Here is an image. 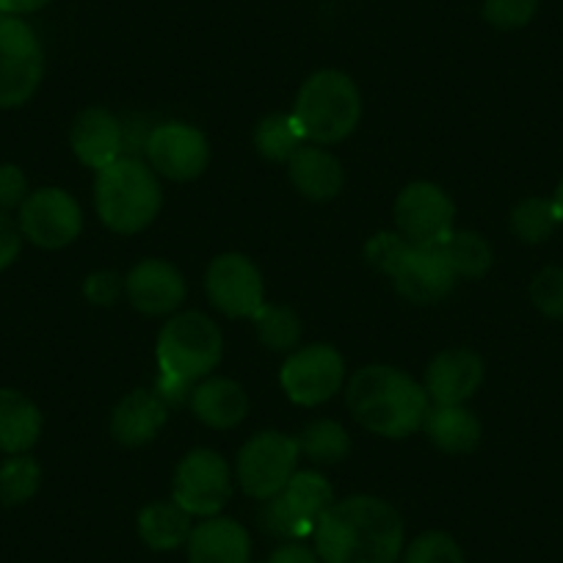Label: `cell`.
<instances>
[{
  "instance_id": "1",
  "label": "cell",
  "mask_w": 563,
  "mask_h": 563,
  "mask_svg": "<svg viewBox=\"0 0 563 563\" xmlns=\"http://www.w3.org/2000/svg\"><path fill=\"white\" fill-rule=\"evenodd\" d=\"M323 563H398L406 547L404 517L376 495L334 500L312 530Z\"/></svg>"
},
{
  "instance_id": "2",
  "label": "cell",
  "mask_w": 563,
  "mask_h": 563,
  "mask_svg": "<svg viewBox=\"0 0 563 563\" xmlns=\"http://www.w3.org/2000/svg\"><path fill=\"white\" fill-rule=\"evenodd\" d=\"M345 404L365 431L384 440H406L422 429L431 398L400 367L365 365L345 384Z\"/></svg>"
},
{
  "instance_id": "3",
  "label": "cell",
  "mask_w": 563,
  "mask_h": 563,
  "mask_svg": "<svg viewBox=\"0 0 563 563\" xmlns=\"http://www.w3.org/2000/svg\"><path fill=\"white\" fill-rule=\"evenodd\" d=\"M365 260L393 279L406 301L420 307L440 305L456 285V274L437 246H415L400 232H378L367 241Z\"/></svg>"
},
{
  "instance_id": "4",
  "label": "cell",
  "mask_w": 563,
  "mask_h": 563,
  "mask_svg": "<svg viewBox=\"0 0 563 563\" xmlns=\"http://www.w3.org/2000/svg\"><path fill=\"white\" fill-rule=\"evenodd\" d=\"M95 208L102 224L117 235L144 232L164 208V188L147 161L122 155L97 172Z\"/></svg>"
},
{
  "instance_id": "5",
  "label": "cell",
  "mask_w": 563,
  "mask_h": 563,
  "mask_svg": "<svg viewBox=\"0 0 563 563\" xmlns=\"http://www.w3.org/2000/svg\"><path fill=\"white\" fill-rule=\"evenodd\" d=\"M310 144L332 147L349 139L362 119V95L340 69H318L301 84L290 111Z\"/></svg>"
},
{
  "instance_id": "6",
  "label": "cell",
  "mask_w": 563,
  "mask_h": 563,
  "mask_svg": "<svg viewBox=\"0 0 563 563\" xmlns=\"http://www.w3.org/2000/svg\"><path fill=\"white\" fill-rule=\"evenodd\" d=\"M224 356V338L213 318L205 312L188 310L175 312L155 343V360L164 376L183 378V382H202L219 367Z\"/></svg>"
},
{
  "instance_id": "7",
  "label": "cell",
  "mask_w": 563,
  "mask_h": 563,
  "mask_svg": "<svg viewBox=\"0 0 563 563\" xmlns=\"http://www.w3.org/2000/svg\"><path fill=\"white\" fill-rule=\"evenodd\" d=\"M334 503V489L318 470H296L288 486L260 503V525L282 541H305Z\"/></svg>"
},
{
  "instance_id": "8",
  "label": "cell",
  "mask_w": 563,
  "mask_h": 563,
  "mask_svg": "<svg viewBox=\"0 0 563 563\" xmlns=\"http://www.w3.org/2000/svg\"><path fill=\"white\" fill-rule=\"evenodd\" d=\"M299 442L282 431H260L238 451V486L252 500L265 503L279 495L299 470Z\"/></svg>"
},
{
  "instance_id": "9",
  "label": "cell",
  "mask_w": 563,
  "mask_h": 563,
  "mask_svg": "<svg viewBox=\"0 0 563 563\" xmlns=\"http://www.w3.org/2000/svg\"><path fill=\"white\" fill-rule=\"evenodd\" d=\"M45 75V51L36 31L14 14H0V108H20Z\"/></svg>"
},
{
  "instance_id": "10",
  "label": "cell",
  "mask_w": 563,
  "mask_h": 563,
  "mask_svg": "<svg viewBox=\"0 0 563 563\" xmlns=\"http://www.w3.org/2000/svg\"><path fill=\"white\" fill-rule=\"evenodd\" d=\"M232 497V470L219 451L194 448L172 478V500L194 519L219 517Z\"/></svg>"
},
{
  "instance_id": "11",
  "label": "cell",
  "mask_w": 563,
  "mask_h": 563,
  "mask_svg": "<svg viewBox=\"0 0 563 563\" xmlns=\"http://www.w3.org/2000/svg\"><path fill=\"white\" fill-rule=\"evenodd\" d=\"M282 393L296 406L316 409L345 387V360L334 345L312 343L290 351L279 371Z\"/></svg>"
},
{
  "instance_id": "12",
  "label": "cell",
  "mask_w": 563,
  "mask_h": 563,
  "mask_svg": "<svg viewBox=\"0 0 563 563\" xmlns=\"http://www.w3.org/2000/svg\"><path fill=\"white\" fill-rule=\"evenodd\" d=\"M395 232L415 246H440L456 230V205L437 183L415 180L395 197Z\"/></svg>"
},
{
  "instance_id": "13",
  "label": "cell",
  "mask_w": 563,
  "mask_h": 563,
  "mask_svg": "<svg viewBox=\"0 0 563 563\" xmlns=\"http://www.w3.org/2000/svg\"><path fill=\"white\" fill-rule=\"evenodd\" d=\"M144 155L155 175L172 183L197 180L210 166L208 135L188 122L155 124L144 144Z\"/></svg>"
},
{
  "instance_id": "14",
  "label": "cell",
  "mask_w": 563,
  "mask_h": 563,
  "mask_svg": "<svg viewBox=\"0 0 563 563\" xmlns=\"http://www.w3.org/2000/svg\"><path fill=\"white\" fill-rule=\"evenodd\" d=\"M20 232L40 249H64L84 232V210L64 188H36L20 205Z\"/></svg>"
},
{
  "instance_id": "15",
  "label": "cell",
  "mask_w": 563,
  "mask_h": 563,
  "mask_svg": "<svg viewBox=\"0 0 563 563\" xmlns=\"http://www.w3.org/2000/svg\"><path fill=\"white\" fill-rule=\"evenodd\" d=\"M205 290L210 305L227 318L252 321L265 305V282L254 260L241 252H224L210 260L205 274Z\"/></svg>"
},
{
  "instance_id": "16",
  "label": "cell",
  "mask_w": 563,
  "mask_h": 563,
  "mask_svg": "<svg viewBox=\"0 0 563 563\" xmlns=\"http://www.w3.org/2000/svg\"><path fill=\"white\" fill-rule=\"evenodd\" d=\"M124 294L133 310L150 318L175 316L186 301V276L169 260H139L124 276Z\"/></svg>"
},
{
  "instance_id": "17",
  "label": "cell",
  "mask_w": 563,
  "mask_h": 563,
  "mask_svg": "<svg viewBox=\"0 0 563 563\" xmlns=\"http://www.w3.org/2000/svg\"><path fill=\"white\" fill-rule=\"evenodd\" d=\"M69 147L86 169H106L124 155V124L102 106L84 108L69 130Z\"/></svg>"
},
{
  "instance_id": "18",
  "label": "cell",
  "mask_w": 563,
  "mask_h": 563,
  "mask_svg": "<svg viewBox=\"0 0 563 563\" xmlns=\"http://www.w3.org/2000/svg\"><path fill=\"white\" fill-rule=\"evenodd\" d=\"M486 376L484 360L473 349H445L429 362L422 387L431 404H467Z\"/></svg>"
},
{
  "instance_id": "19",
  "label": "cell",
  "mask_w": 563,
  "mask_h": 563,
  "mask_svg": "<svg viewBox=\"0 0 563 563\" xmlns=\"http://www.w3.org/2000/svg\"><path fill=\"white\" fill-rule=\"evenodd\" d=\"M169 420V404L155 389H133L111 411V437L122 448L150 445Z\"/></svg>"
},
{
  "instance_id": "20",
  "label": "cell",
  "mask_w": 563,
  "mask_h": 563,
  "mask_svg": "<svg viewBox=\"0 0 563 563\" xmlns=\"http://www.w3.org/2000/svg\"><path fill=\"white\" fill-rule=\"evenodd\" d=\"M188 563H252V536L230 517H210L194 525L186 541Z\"/></svg>"
},
{
  "instance_id": "21",
  "label": "cell",
  "mask_w": 563,
  "mask_h": 563,
  "mask_svg": "<svg viewBox=\"0 0 563 563\" xmlns=\"http://www.w3.org/2000/svg\"><path fill=\"white\" fill-rule=\"evenodd\" d=\"M288 175L296 191L310 202H332L345 188V169L321 144H301L288 161Z\"/></svg>"
},
{
  "instance_id": "22",
  "label": "cell",
  "mask_w": 563,
  "mask_h": 563,
  "mask_svg": "<svg viewBox=\"0 0 563 563\" xmlns=\"http://www.w3.org/2000/svg\"><path fill=\"white\" fill-rule=\"evenodd\" d=\"M191 411L202 426L216 431H230L241 426L249 415V395L235 378L208 376L194 384Z\"/></svg>"
},
{
  "instance_id": "23",
  "label": "cell",
  "mask_w": 563,
  "mask_h": 563,
  "mask_svg": "<svg viewBox=\"0 0 563 563\" xmlns=\"http://www.w3.org/2000/svg\"><path fill=\"white\" fill-rule=\"evenodd\" d=\"M422 431L434 448L451 456H467L481 445L484 426L467 404H431Z\"/></svg>"
},
{
  "instance_id": "24",
  "label": "cell",
  "mask_w": 563,
  "mask_h": 563,
  "mask_svg": "<svg viewBox=\"0 0 563 563\" xmlns=\"http://www.w3.org/2000/svg\"><path fill=\"white\" fill-rule=\"evenodd\" d=\"M42 437V411L29 395L0 387V451L7 456L29 453Z\"/></svg>"
},
{
  "instance_id": "25",
  "label": "cell",
  "mask_w": 563,
  "mask_h": 563,
  "mask_svg": "<svg viewBox=\"0 0 563 563\" xmlns=\"http://www.w3.org/2000/svg\"><path fill=\"white\" fill-rule=\"evenodd\" d=\"M135 530L144 547L153 552H172L186 547L194 530V517L183 511L175 500H158L141 508Z\"/></svg>"
},
{
  "instance_id": "26",
  "label": "cell",
  "mask_w": 563,
  "mask_h": 563,
  "mask_svg": "<svg viewBox=\"0 0 563 563\" xmlns=\"http://www.w3.org/2000/svg\"><path fill=\"white\" fill-rule=\"evenodd\" d=\"M437 249L448 260L456 279L459 276H464V279H481V276L489 274L492 263H495L492 243L481 232L473 230H453Z\"/></svg>"
},
{
  "instance_id": "27",
  "label": "cell",
  "mask_w": 563,
  "mask_h": 563,
  "mask_svg": "<svg viewBox=\"0 0 563 563\" xmlns=\"http://www.w3.org/2000/svg\"><path fill=\"white\" fill-rule=\"evenodd\" d=\"M301 144L307 139L294 113H268L254 128V150L271 164H288Z\"/></svg>"
},
{
  "instance_id": "28",
  "label": "cell",
  "mask_w": 563,
  "mask_h": 563,
  "mask_svg": "<svg viewBox=\"0 0 563 563\" xmlns=\"http://www.w3.org/2000/svg\"><path fill=\"white\" fill-rule=\"evenodd\" d=\"M296 442H299L301 456L310 459L316 467H332V464H340L351 453L349 431L338 420H329V417L307 422L305 431L296 437Z\"/></svg>"
},
{
  "instance_id": "29",
  "label": "cell",
  "mask_w": 563,
  "mask_h": 563,
  "mask_svg": "<svg viewBox=\"0 0 563 563\" xmlns=\"http://www.w3.org/2000/svg\"><path fill=\"white\" fill-rule=\"evenodd\" d=\"M254 329H257V340L268 351L276 354H290L299 349L301 334H305V323H301L299 312L294 307L285 305H263V310L252 318Z\"/></svg>"
},
{
  "instance_id": "30",
  "label": "cell",
  "mask_w": 563,
  "mask_h": 563,
  "mask_svg": "<svg viewBox=\"0 0 563 563\" xmlns=\"http://www.w3.org/2000/svg\"><path fill=\"white\" fill-rule=\"evenodd\" d=\"M558 224H563V221L552 197H528L511 210V232L528 246H539V243L550 241L555 235Z\"/></svg>"
},
{
  "instance_id": "31",
  "label": "cell",
  "mask_w": 563,
  "mask_h": 563,
  "mask_svg": "<svg viewBox=\"0 0 563 563\" xmlns=\"http://www.w3.org/2000/svg\"><path fill=\"white\" fill-rule=\"evenodd\" d=\"M42 467L29 453L9 456L0 464V506H23L40 492Z\"/></svg>"
},
{
  "instance_id": "32",
  "label": "cell",
  "mask_w": 563,
  "mask_h": 563,
  "mask_svg": "<svg viewBox=\"0 0 563 563\" xmlns=\"http://www.w3.org/2000/svg\"><path fill=\"white\" fill-rule=\"evenodd\" d=\"M398 563H467L459 541L445 530H426L404 547Z\"/></svg>"
},
{
  "instance_id": "33",
  "label": "cell",
  "mask_w": 563,
  "mask_h": 563,
  "mask_svg": "<svg viewBox=\"0 0 563 563\" xmlns=\"http://www.w3.org/2000/svg\"><path fill=\"white\" fill-rule=\"evenodd\" d=\"M530 301L550 321H563V265H547L530 282Z\"/></svg>"
},
{
  "instance_id": "34",
  "label": "cell",
  "mask_w": 563,
  "mask_h": 563,
  "mask_svg": "<svg viewBox=\"0 0 563 563\" xmlns=\"http://www.w3.org/2000/svg\"><path fill=\"white\" fill-rule=\"evenodd\" d=\"M539 12V0H484L486 23L497 31H519Z\"/></svg>"
},
{
  "instance_id": "35",
  "label": "cell",
  "mask_w": 563,
  "mask_h": 563,
  "mask_svg": "<svg viewBox=\"0 0 563 563\" xmlns=\"http://www.w3.org/2000/svg\"><path fill=\"white\" fill-rule=\"evenodd\" d=\"M124 290V279L117 271H95L86 276L84 296L95 307H113Z\"/></svg>"
},
{
  "instance_id": "36",
  "label": "cell",
  "mask_w": 563,
  "mask_h": 563,
  "mask_svg": "<svg viewBox=\"0 0 563 563\" xmlns=\"http://www.w3.org/2000/svg\"><path fill=\"white\" fill-rule=\"evenodd\" d=\"M29 199V180L14 164L0 166V213L20 208Z\"/></svg>"
},
{
  "instance_id": "37",
  "label": "cell",
  "mask_w": 563,
  "mask_h": 563,
  "mask_svg": "<svg viewBox=\"0 0 563 563\" xmlns=\"http://www.w3.org/2000/svg\"><path fill=\"white\" fill-rule=\"evenodd\" d=\"M20 249H23L20 224H14L9 216L0 213V271H7L20 257Z\"/></svg>"
},
{
  "instance_id": "38",
  "label": "cell",
  "mask_w": 563,
  "mask_h": 563,
  "mask_svg": "<svg viewBox=\"0 0 563 563\" xmlns=\"http://www.w3.org/2000/svg\"><path fill=\"white\" fill-rule=\"evenodd\" d=\"M265 563H323L318 558L316 547H307L305 541H285V544L276 547L271 552V558Z\"/></svg>"
},
{
  "instance_id": "39",
  "label": "cell",
  "mask_w": 563,
  "mask_h": 563,
  "mask_svg": "<svg viewBox=\"0 0 563 563\" xmlns=\"http://www.w3.org/2000/svg\"><path fill=\"white\" fill-rule=\"evenodd\" d=\"M155 393H158L169 406H177L183 404V400H191L194 384L183 382V378H175V376H164V373H161L158 382H155Z\"/></svg>"
},
{
  "instance_id": "40",
  "label": "cell",
  "mask_w": 563,
  "mask_h": 563,
  "mask_svg": "<svg viewBox=\"0 0 563 563\" xmlns=\"http://www.w3.org/2000/svg\"><path fill=\"white\" fill-rule=\"evenodd\" d=\"M51 0H0V14H14V18H23V14L40 12L42 7H47Z\"/></svg>"
},
{
  "instance_id": "41",
  "label": "cell",
  "mask_w": 563,
  "mask_h": 563,
  "mask_svg": "<svg viewBox=\"0 0 563 563\" xmlns=\"http://www.w3.org/2000/svg\"><path fill=\"white\" fill-rule=\"evenodd\" d=\"M552 199H555V208H558V213H561V221H563V180L558 183V188H555V194H552Z\"/></svg>"
},
{
  "instance_id": "42",
  "label": "cell",
  "mask_w": 563,
  "mask_h": 563,
  "mask_svg": "<svg viewBox=\"0 0 563 563\" xmlns=\"http://www.w3.org/2000/svg\"><path fill=\"white\" fill-rule=\"evenodd\" d=\"M252 563H254V561H252Z\"/></svg>"
}]
</instances>
